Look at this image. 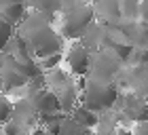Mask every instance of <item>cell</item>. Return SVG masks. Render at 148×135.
I'll return each mask as SVG.
<instances>
[{"instance_id": "obj_1", "label": "cell", "mask_w": 148, "mask_h": 135, "mask_svg": "<svg viewBox=\"0 0 148 135\" xmlns=\"http://www.w3.org/2000/svg\"><path fill=\"white\" fill-rule=\"evenodd\" d=\"M78 87V104L91 112H106L119 101V91L112 82H99V80H87Z\"/></svg>"}, {"instance_id": "obj_7", "label": "cell", "mask_w": 148, "mask_h": 135, "mask_svg": "<svg viewBox=\"0 0 148 135\" xmlns=\"http://www.w3.org/2000/svg\"><path fill=\"white\" fill-rule=\"evenodd\" d=\"M70 118L80 127V129H85V131H93V129L97 127V123H99V116H97V114L91 112V110H87V108H83L80 104L70 112Z\"/></svg>"}, {"instance_id": "obj_15", "label": "cell", "mask_w": 148, "mask_h": 135, "mask_svg": "<svg viewBox=\"0 0 148 135\" xmlns=\"http://www.w3.org/2000/svg\"><path fill=\"white\" fill-rule=\"evenodd\" d=\"M131 135H148V125L146 123H136L131 129Z\"/></svg>"}, {"instance_id": "obj_12", "label": "cell", "mask_w": 148, "mask_h": 135, "mask_svg": "<svg viewBox=\"0 0 148 135\" xmlns=\"http://www.w3.org/2000/svg\"><path fill=\"white\" fill-rule=\"evenodd\" d=\"M13 38H15V28H11L9 23H2L0 25V51L9 49Z\"/></svg>"}, {"instance_id": "obj_18", "label": "cell", "mask_w": 148, "mask_h": 135, "mask_svg": "<svg viewBox=\"0 0 148 135\" xmlns=\"http://www.w3.org/2000/svg\"><path fill=\"white\" fill-rule=\"evenodd\" d=\"M0 74H2V59H0Z\"/></svg>"}, {"instance_id": "obj_8", "label": "cell", "mask_w": 148, "mask_h": 135, "mask_svg": "<svg viewBox=\"0 0 148 135\" xmlns=\"http://www.w3.org/2000/svg\"><path fill=\"white\" fill-rule=\"evenodd\" d=\"M93 15L104 23H112L121 19V2H95L93 4Z\"/></svg>"}, {"instance_id": "obj_6", "label": "cell", "mask_w": 148, "mask_h": 135, "mask_svg": "<svg viewBox=\"0 0 148 135\" xmlns=\"http://www.w3.org/2000/svg\"><path fill=\"white\" fill-rule=\"evenodd\" d=\"M25 15H28V6L21 4V2H11V4L0 6V17H2V21L9 23L11 28L21 25L23 19H25Z\"/></svg>"}, {"instance_id": "obj_10", "label": "cell", "mask_w": 148, "mask_h": 135, "mask_svg": "<svg viewBox=\"0 0 148 135\" xmlns=\"http://www.w3.org/2000/svg\"><path fill=\"white\" fill-rule=\"evenodd\" d=\"M11 116H13V99L0 93V129L11 120Z\"/></svg>"}, {"instance_id": "obj_9", "label": "cell", "mask_w": 148, "mask_h": 135, "mask_svg": "<svg viewBox=\"0 0 148 135\" xmlns=\"http://www.w3.org/2000/svg\"><path fill=\"white\" fill-rule=\"evenodd\" d=\"M38 68H40V72L42 74H51V72H55L62 68L64 63V55L62 53H55V55H49V57H45V59H40V61H36Z\"/></svg>"}, {"instance_id": "obj_2", "label": "cell", "mask_w": 148, "mask_h": 135, "mask_svg": "<svg viewBox=\"0 0 148 135\" xmlns=\"http://www.w3.org/2000/svg\"><path fill=\"white\" fill-rule=\"evenodd\" d=\"M62 25L59 32L66 38H78L85 36V32L89 30V25L93 23V6L89 4H62Z\"/></svg>"}, {"instance_id": "obj_5", "label": "cell", "mask_w": 148, "mask_h": 135, "mask_svg": "<svg viewBox=\"0 0 148 135\" xmlns=\"http://www.w3.org/2000/svg\"><path fill=\"white\" fill-rule=\"evenodd\" d=\"M30 101H32V106H34V110H36L38 116L59 112V99H57V95L51 89H40V91H36L34 95L30 97Z\"/></svg>"}, {"instance_id": "obj_4", "label": "cell", "mask_w": 148, "mask_h": 135, "mask_svg": "<svg viewBox=\"0 0 148 135\" xmlns=\"http://www.w3.org/2000/svg\"><path fill=\"white\" fill-rule=\"evenodd\" d=\"M66 72L74 78H85L89 74V63H91V51L83 42H72L68 53L64 55Z\"/></svg>"}, {"instance_id": "obj_13", "label": "cell", "mask_w": 148, "mask_h": 135, "mask_svg": "<svg viewBox=\"0 0 148 135\" xmlns=\"http://www.w3.org/2000/svg\"><path fill=\"white\" fill-rule=\"evenodd\" d=\"M138 21L142 25L148 23V2H140V6H138Z\"/></svg>"}, {"instance_id": "obj_16", "label": "cell", "mask_w": 148, "mask_h": 135, "mask_svg": "<svg viewBox=\"0 0 148 135\" xmlns=\"http://www.w3.org/2000/svg\"><path fill=\"white\" fill-rule=\"evenodd\" d=\"M30 135H49V133H47V129H45V127H34V129H32L30 131Z\"/></svg>"}, {"instance_id": "obj_11", "label": "cell", "mask_w": 148, "mask_h": 135, "mask_svg": "<svg viewBox=\"0 0 148 135\" xmlns=\"http://www.w3.org/2000/svg\"><path fill=\"white\" fill-rule=\"evenodd\" d=\"M138 6L140 2H121V19L138 21Z\"/></svg>"}, {"instance_id": "obj_17", "label": "cell", "mask_w": 148, "mask_h": 135, "mask_svg": "<svg viewBox=\"0 0 148 135\" xmlns=\"http://www.w3.org/2000/svg\"><path fill=\"white\" fill-rule=\"evenodd\" d=\"M112 135H131V129H123V127H121V129H114Z\"/></svg>"}, {"instance_id": "obj_14", "label": "cell", "mask_w": 148, "mask_h": 135, "mask_svg": "<svg viewBox=\"0 0 148 135\" xmlns=\"http://www.w3.org/2000/svg\"><path fill=\"white\" fill-rule=\"evenodd\" d=\"M133 55L140 61V65H148V46H142V49L133 51Z\"/></svg>"}, {"instance_id": "obj_3", "label": "cell", "mask_w": 148, "mask_h": 135, "mask_svg": "<svg viewBox=\"0 0 148 135\" xmlns=\"http://www.w3.org/2000/svg\"><path fill=\"white\" fill-rule=\"evenodd\" d=\"M121 61L110 49H97L95 55H91L89 63V76L91 80H99V82H112V76L119 72Z\"/></svg>"}]
</instances>
